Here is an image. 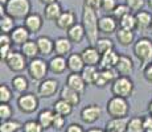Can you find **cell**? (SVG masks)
<instances>
[{
    "mask_svg": "<svg viewBox=\"0 0 152 132\" xmlns=\"http://www.w3.org/2000/svg\"><path fill=\"white\" fill-rule=\"evenodd\" d=\"M81 23H82L85 32H86V40L90 45H95L99 39V17L97 11L83 5L82 15H81Z\"/></svg>",
    "mask_w": 152,
    "mask_h": 132,
    "instance_id": "6da1fadb",
    "label": "cell"
},
{
    "mask_svg": "<svg viewBox=\"0 0 152 132\" xmlns=\"http://www.w3.org/2000/svg\"><path fill=\"white\" fill-rule=\"evenodd\" d=\"M132 53L139 60L142 66L152 62V40L148 37H140L132 45Z\"/></svg>",
    "mask_w": 152,
    "mask_h": 132,
    "instance_id": "7a4b0ae2",
    "label": "cell"
},
{
    "mask_svg": "<svg viewBox=\"0 0 152 132\" xmlns=\"http://www.w3.org/2000/svg\"><path fill=\"white\" fill-rule=\"evenodd\" d=\"M4 8L5 13L15 20H24L32 12V3L31 0H10Z\"/></svg>",
    "mask_w": 152,
    "mask_h": 132,
    "instance_id": "3957f363",
    "label": "cell"
},
{
    "mask_svg": "<svg viewBox=\"0 0 152 132\" xmlns=\"http://www.w3.org/2000/svg\"><path fill=\"white\" fill-rule=\"evenodd\" d=\"M106 111L110 118H127L130 114V103L126 98L113 95L107 101Z\"/></svg>",
    "mask_w": 152,
    "mask_h": 132,
    "instance_id": "277c9868",
    "label": "cell"
},
{
    "mask_svg": "<svg viewBox=\"0 0 152 132\" xmlns=\"http://www.w3.org/2000/svg\"><path fill=\"white\" fill-rule=\"evenodd\" d=\"M135 90V85L131 77H124V75H119L115 81L111 83V94L114 96H121V98H130L134 94Z\"/></svg>",
    "mask_w": 152,
    "mask_h": 132,
    "instance_id": "5b68a950",
    "label": "cell"
},
{
    "mask_svg": "<svg viewBox=\"0 0 152 132\" xmlns=\"http://www.w3.org/2000/svg\"><path fill=\"white\" fill-rule=\"evenodd\" d=\"M27 71L33 81L41 82L46 78L49 73V65L48 61H45L42 57H36L33 60H29Z\"/></svg>",
    "mask_w": 152,
    "mask_h": 132,
    "instance_id": "8992f818",
    "label": "cell"
},
{
    "mask_svg": "<svg viewBox=\"0 0 152 132\" xmlns=\"http://www.w3.org/2000/svg\"><path fill=\"white\" fill-rule=\"evenodd\" d=\"M17 107L21 112L24 114H33L34 111H37L39 108V95L34 93H24L20 94V96L17 98Z\"/></svg>",
    "mask_w": 152,
    "mask_h": 132,
    "instance_id": "52a82bcc",
    "label": "cell"
},
{
    "mask_svg": "<svg viewBox=\"0 0 152 132\" xmlns=\"http://www.w3.org/2000/svg\"><path fill=\"white\" fill-rule=\"evenodd\" d=\"M28 58L23 54L21 52H17V50H13L12 53L10 54V57L5 60V65L13 73H21L24 71L25 69L28 67Z\"/></svg>",
    "mask_w": 152,
    "mask_h": 132,
    "instance_id": "ba28073f",
    "label": "cell"
},
{
    "mask_svg": "<svg viewBox=\"0 0 152 132\" xmlns=\"http://www.w3.org/2000/svg\"><path fill=\"white\" fill-rule=\"evenodd\" d=\"M60 89V82L56 78H45L37 86V95L40 98H52Z\"/></svg>",
    "mask_w": 152,
    "mask_h": 132,
    "instance_id": "9c48e42d",
    "label": "cell"
},
{
    "mask_svg": "<svg viewBox=\"0 0 152 132\" xmlns=\"http://www.w3.org/2000/svg\"><path fill=\"white\" fill-rule=\"evenodd\" d=\"M119 29V21L113 15H103L99 17V33L110 36Z\"/></svg>",
    "mask_w": 152,
    "mask_h": 132,
    "instance_id": "30bf717a",
    "label": "cell"
},
{
    "mask_svg": "<svg viewBox=\"0 0 152 132\" xmlns=\"http://www.w3.org/2000/svg\"><path fill=\"white\" fill-rule=\"evenodd\" d=\"M102 116V108L98 104H87L81 110V120L86 124H93Z\"/></svg>",
    "mask_w": 152,
    "mask_h": 132,
    "instance_id": "8fae6325",
    "label": "cell"
},
{
    "mask_svg": "<svg viewBox=\"0 0 152 132\" xmlns=\"http://www.w3.org/2000/svg\"><path fill=\"white\" fill-rule=\"evenodd\" d=\"M118 77H119V74L116 73L115 69H99L98 78H97V81H95L94 86L103 89L107 85L113 83Z\"/></svg>",
    "mask_w": 152,
    "mask_h": 132,
    "instance_id": "7c38bea8",
    "label": "cell"
},
{
    "mask_svg": "<svg viewBox=\"0 0 152 132\" xmlns=\"http://www.w3.org/2000/svg\"><path fill=\"white\" fill-rule=\"evenodd\" d=\"M81 55H82L83 61L86 65L90 66H99L101 63V58L102 54L98 52V49L95 48L94 45H89L81 52Z\"/></svg>",
    "mask_w": 152,
    "mask_h": 132,
    "instance_id": "4fadbf2b",
    "label": "cell"
},
{
    "mask_svg": "<svg viewBox=\"0 0 152 132\" xmlns=\"http://www.w3.org/2000/svg\"><path fill=\"white\" fill-rule=\"evenodd\" d=\"M48 65H49V71L52 74H64L68 69V60L66 57L64 55H58V54H54L50 60L48 61Z\"/></svg>",
    "mask_w": 152,
    "mask_h": 132,
    "instance_id": "5bb4252c",
    "label": "cell"
},
{
    "mask_svg": "<svg viewBox=\"0 0 152 132\" xmlns=\"http://www.w3.org/2000/svg\"><path fill=\"white\" fill-rule=\"evenodd\" d=\"M115 70L119 75H124V77H130L134 73V61L130 55L121 54L119 61L115 66Z\"/></svg>",
    "mask_w": 152,
    "mask_h": 132,
    "instance_id": "9a60e30c",
    "label": "cell"
},
{
    "mask_svg": "<svg viewBox=\"0 0 152 132\" xmlns=\"http://www.w3.org/2000/svg\"><path fill=\"white\" fill-rule=\"evenodd\" d=\"M24 25L31 33H37L44 25V17L37 12H31L24 19Z\"/></svg>",
    "mask_w": 152,
    "mask_h": 132,
    "instance_id": "2e32d148",
    "label": "cell"
},
{
    "mask_svg": "<svg viewBox=\"0 0 152 132\" xmlns=\"http://www.w3.org/2000/svg\"><path fill=\"white\" fill-rule=\"evenodd\" d=\"M56 26L58 29H62V31H68L69 28H72L73 25L77 23V16L73 12L72 9H66L61 13V16L56 20Z\"/></svg>",
    "mask_w": 152,
    "mask_h": 132,
    "instance_id": "e0dca14e",
    "label": "cell"
},
{
    "mask_svg": "<svg viewBox=\"0 0 152 132\" xmlns=\"http://www.w3.org/2000/svg\"><path fill=\"white\" fill-rule=\"evenodd\" d=\"M37 46H39L40 50V55L42 57H48V55H52L54 53V40H52L49 36H39L36 39Z\"/></svg>",
    "mask_w": 152,
    "mask_h": 132,
    "instance_id": "ac0fdd59",
    "label": "cell"
},
{
    "mask_svg": "<svg viewBox=\"0 0 152 132\" xmlns=\"http://www.w3.org/2000/svg\"><path fill=\"white\" fill-rule=\"evenodd\" d=\"M72 50H73V42L69 40L68 36L57 37V39L54 40V53L56 54L66 57V55H69L70 53H72Z\"/></svg>",
    "mask_w": 152,
    "mask_h": 132,
    "instance_id": "d6986e66",
    "label": "cell"
},
{
    "mask_svg": "<svg viewBox=\"0 0 152 132\" xmlns=\"http://www.w3.org/2000/svg\"><path fill=\"white\" fill-rule=\"evenodd\" d=\"M66 85L80 94H83L87 86V83L85 82L82 75H81V73H70L68 78H66Z\"/></svg>",
    "mask_w": 152,
    "mask_h": 132,
    "instance_id": "ffe728a7",
    "label": "cell"
},
{
    "mask_svg": "<svg viewBox=\"0 0 152 132\" xmlns=\"http://www.w3.org/2000/svg\"><path fill=\"white\" fill-rule=\"evenodd\" d=\"M11 39H12L13 45H19L21 46L24 42H27L28 40H31V32L25 28V25H17L16 28L11 32Z\"/></svg>",
    "mask_w": 152,
    "mask_h": 132,
    "instance_id": "44dd1931",
    "label": "cell"
},
{
    "mask_svg": "<svg viewBox=\"0 0 152 132\" xmlns=\"http://www.w3.org/2000/svg\"><path fill=\"white\" fill-rule=\"evenodd\" d=\"M66 36L69 37V40L73 44H81L86 39V32L82 25V23H75L72 28H69L66 31Z\"/></svg>",
    "mask_w": 152,
    "mask_h": 132,
    "instance_id": "7402d4cb",
    "label": "cell"
},
{
    "mask_svg": "<svg viewBox=\"0 0 152 132\" xmlns=\"http://www.w3.org/2000/svg\"><path fill=\"white\" fill-rule=\"evenodd\" d=\"M66 60H68V70L70 73H82L83 67L86 66L81 53H70Z\"/></svg>",
    "mask_w": 152,
    "mask_h": 132,
    "instance_id": "603a6c76",
    "label": "cell"
},
{
    "mask_svg": "<svg viewBox=\"0 0 152 132\" xmlns=\"http://www.w3.org/2000/svg\"><path fill=\"white\" fill-rule=\"evenodd\" d=\"M60 98L75 107V106H78L81 102V94L77 93L75 90H73L72 87H69L68 85H65V86L61 87V90H60Z\"/></svg>",
    "mask_w": 152,
    "mask_h": 132,
    "instance_id": "cb8c5ba5",
    "label": "cell"
},
{
    "mask_svg": "<svg viewBox=\"0 0 152 132\" xmlns=\"http://www.w3.org/2000/svg\"><path fill=\"white\" fill-rule=\"evenodd\" d=\"M119 57H121V54H119L115 49L104 53V54H102L99 67H101V69H115L116 63H118V61H119Z\"/></svg>",
    "mask_w": 152,
    "mask_h": 132,
    "instance_id": "d4e9b609",
    "label": "cell"
},
{
    "mask_svg": "<svg viewBox=\"0 0 152 132\" xmlns=\"http://www.w3.org/2000/svg\"><path fill=\"white\" fill-rule=\"evenodd\" d=\"M64 9L62 5L60 4V1H54L52 4H48L44 7V19L48 20V21H56Z\"/></svg>",
    "mask_w": 152,
    "mask_h": 132,
    "instance_id": "484cf974",
    "label": "cell"
},
{
    "mask_svg": "<svg viewBox=\"0 0 152 132\" xmlns=\"http://www.w3.org/2000/svg\"><path fill=\"white\" fill-rule=\"evenodd\" d=\"M136 19V31H148L152 24V15L148 11H140V12L135 13Z\"/></svg>",
    "mask_w": 152,
    "mask_h": 132,
    "instance_id": "4316f807",
    "label": "cell"
},
{
    "mask_svg": "<svg viewBox=\"0 0 152 132\" xmlns=\"http://www.w3.org/2000/svg\"><path fill=\"white\" fill-rule=\"evenodd\" d=\"M115 36L119 45L122 46H130L135 44V31H127V29L119 28L116 31Z\"/></svg>",
    "mask_w": 152,
    "mask_h": 132,
    "instance_id": "83f0119b",
    "label": "cell"
},
{
    "mask_svg": "<svg viewBox=\"0 0 152 132\" xmlns=\"http://www.w3.org/2000/svg\"><path fill=\"white\" fill-rule=\"evenodd\" d=\"M20 52H21L28 60H33V58L40 55V50H39L36 40H28L27 42H24L20 46Z\"/></svg>",
    "mask_w": 152,
    "mask_h": 132,
    "instance_id": "f1b7e54d",
    "label": "cell"
},
{
    "mask_svg": "<svg viewBox=\"0 0 152 132\" xmlns=\"http://www.w3.org/2000/svg\"><path fill=\"white\" fill-rule=\"evenodd\" d=\"M128 118H111L106 123V130L111 132H127Z\"/></svg>",
    "mask_w": 152,
    "mask_h": 132,
    "instance_id": "f546056e",
    "label": "cell"
},
{
    "mask_svg": "<svg viewBox=\"0 0 152 132\" xmlns=\"http://www.w3.org/2000/svg\"><path fill=\"white\" fill-rule=\"evenodd\" d=\"M11 86H12L13 91L19 93V94H24L28 91L29 89V81L25 75H21V74H17L15 75L11 81Z\"/></svg>",
    "mask_w": 152,
    "mask_h": 132,
    "instance_id": "4dcf8cb0",
    "label": "cell"
},
{
    "mask_svg": "<svg viewBox=\"0 0 152 132\" xmlns=\"http://www.w3.org/2000/svg\"><path fill=\"white\" fill-rule=\"evenodd\" d=\"M73 108H74V106H72L70 103H68L66 101H64V99H58V101L54 102L53 104V111L56 114H60V115L65 116V118H68V116L72 115L73 112Z\"/></svg>",
    "mask_w": 152,
    "mask_h": 132,
    "instance_id": "1f68e13d",
    "label": "cell"
},
{
    "mask_svg": "<svg viewBox=\"0 0 152 132\" xmlns=\"http://www.w3.org/2000/svg\"><path fill=\"white\" fill-rule=\"evenodd\" d=\"M53 118H54V111L49 110V108H45V110L39 112L37 120H39V123L44 127V130H48V128H52Z\"/></svg>",
    "mask_w": 152,
    "mask_h": 132,
    "instance_id": "d6a6232c",
    "label": "cell"
},
{
    "mask_svg": "<svg viewBox=\"0 0 152 132\" xmlns=\"http://www.w3.org/2000/svg\"><path fill=\"white\" fill-rule=\"evenodd\" d=\"M98 73H99L98 66L86 65L83 67L81 75H82V78L85 79V82H86L87 85H94L95 81H97V78H98Z\"/></svg>",
    "mask_w": 152,
    "mask_h": 132,
    "instance_id": "836d02e7",
    "label": "cell"
},
{
    "mask_svg": "<svg viewBox=\"0 0 152 132\" xmlns=\"http://www.w3.org/2000/svg\"><path fill=\"white\" fill-rule=\"evenodd\" d=\"M24 123L19 122L16 119H8V120H3L0 124V132H17L20 130H23Z\"/></svg>",
    "mask_w": 152,
    "mask_h": 132,
    "instance_id": "e575fe53",
    "label": "cell"
},
{
    "mask_svg": "<svg viewBox=\"0 0 152 132\" xmlns=\"http://www.w3.org/2000/svg\"><path fill=\"white\" fill-rule=\"evenodd\" d=\"M16 20L13 19L10 15H3L0 17V29H1V33H11L15 28H16V24H15Z\"/></svg>",
    "mask_w": 152,
    "mask_h": 132,
    "instance_id": "d590c367",
    "label": "cell"
},
{
    "mask_svg": "<svg viewBox=\"0 0 152 132\" xmlns=\"http://www.w3.org/2000/svg\"><path fill=\"white\" fill-rule=\"evenodd\" d=\"M94 46L98 49V52L101 53V54H104V53H107V52L113 50V49H115L113 40L109 39V37H99Z\"/></svg>",
    "mask_w": 152,
    "mask_h": 132,
    "instance_id": "8d00e7d4",
    "label": "cell"
},
{
    "mask_svg": "<svg viewBox=\"0 0 152 132\" xmlns=\"http://www.w3.org/2000/svg\"><path fill=\"white\" fill-rule=\"evenodd\" d=\"M119 28L127 29V31H136V19L135 13H127L123 19L119 20Z\"/></svg>",
    "mask_w": 152,
    "mask_h": 132,
    "instance_id": "74e56055",
    "label": "cell"
},
{
    "mask_svg": "<svg viewBox=\"0 0 152 132\" xmlns=\"http://www.w3.org/2000/svg\"><path fill=\"white\" fill-rule=\"evenodd\" d=\"M127 132H144V122L140 116H134L128 119Z\"/></svg>",
    "mask_w": 152,
    "mask_h": 132,
    "instance_id": "f35d334b",
    "label": "cell"
},
{
    "mask_svg": "<svg viewBox=\"0 0 152 132\" xmlns=\"http://www.w3.org/2000/svg\"><path fill=\"white\" fill-rule=\"evenodd\" d=\"M12 90V86H10L7 83L0 85V103H10L13 95Z\"/></svg>",
    "mask_w": 152,
    "mask_h": 132,
    "instance_id": "ab89813d",
    "label": "cell"
},
{
    "mask_svg": "<svg viewBox=\"0 0 152 132\" xmlns=\"http://www.w3.org/2000/svg\"><path fill=\"white\" fill-rule=\"evenodd\" d=\"M23 132H44V127L39 120H27L23 125Z\"/></svg>",
    "mask_w": 152,
    "mask_h": 132,
    "instance_id": "60d3db41",
    "label": "cell"
},
{
    "mask_svg": "<svg viewBox=\"0 0 152 132\" xmlns=\"http://www.w3.org/2000/svg\"><path fill=\"white\" fill-rule=\"evenodd\" d=\"M126 4L130 8V11L132 13H138L140 11H143V8L147 4V0H126Z\"/></svg>",
    "mask_w": 152,
    "mask_h": 132,
    "instance_id": "b9f144b4",
    "label": "cell"
},
{
    "mask_svg": "<svg viewBox=\"0 0 152 132\" xmlns=\"http://www.w3.org/2000/svg\"><path fill=\"white\" fill-rule=\"evenodd\" d=\"M13 115V108L10 103H0V118L3 120H8L12 119Z\"/></svg>",
    "mask_w": 152,
    "mask_h": 132,
    "instance_id": "7bdbcfd3",
    "label": "cell"
},
{
    "mask_svg": "<svg viewBox=\"0 0 152 132\" xmlns=\"http://www.w3.org/2000/svg\"><path fill=\"white\" fill-rule=\"evenodd\" d=\"M118 0H102L101 11H103L106 15H111L116 7H118Z\"/></svg>",
    "mask_w": 152,
    "mask_h": 132,
    "instance_id": "ee69618b",
    "label": "cell"
},
{
    "mask_svg": "<svg viewBox=\"0 0 152 132\" xmlns=\"http://www.w3.org/2000/svg\"><path fill=\"white\" fill-rule=\"evenodd\" d=\"M130 12H131L130 8H128V7H127V4L124 3V4H118V7H116L115 9H114V12L111 13V15H113V16L119 21V20L123 19L126 15L130 13Z\"/></svg>",
    "mask_w": 152,
    "mask_h": 132,
    "instance_id": "f6af8a7d",
    "label": "cell"
},
{
    "mask_svg": "<svg viewBox=\"0 0 152 132\" xmlns=\"http://www.w3.org/2000/svg\"><path fill=\"white\" fill-rule=\"evenodd\" d=\"M65 123H66V118L62 115H60V114H56L54 112V118H53V124H52V128H54V130L57 131H61L64 130V127H65Z\"/></svg>",
    "mask_w": 152,
    "mask_h": 132,
    "instance_id": "bcb514c9",
    "label": "cell"
},
{
    "mask_svg": "<svg viewBox=\"0 0 152 132\" xmlns=\"http://www.w3.org/2000/svg\"><path fill=\"white\" fill-rule=\"evenodd\" d=\"M13 52L12 49V45H1V48H0V54H1V62H5V60H7L8 57H10V54Z\"/></svg>",
    "mask_w": 152,
    "mask_h": 132,
    "instance_id": "7dc6e473",
    "label": "cell"
},
{
    "mask_svg": "<svg viewBox=\"0 0 152 132\" xmlns=\"http://www.w3.org/2000/svg\"><path fill=\"white\" fill-rule=\"evenodd\" d=\"M143 77L148 83L152 85V62L143 67Z\"/></svg>",
    "mask_w": 152,
    "mask_h": 132,
    "instance_id": "c3c4849f",
    "label": "cell"
},
{
    "mask_svg": "<svg viewBox=\"0 0 152 132\" xmlns=\"http://www.w3.org/2000/svg\"><path fill=\"white\" fill-rule=\"evenodd\" d=\"M83 5H86V7L91 8L94 11H99L102 7V0H85Z\"/></svg>",
    "mask_w": 152,
    "mask_h": 132,
    "instance_id": "681fc988",
    "label": "cell"
},
{
    "mask_svg": "<svg viewBox=\"0 0 152 132\" xmlns=\"http://www.w3.org/2000/svg\"><path fill=\"white\" fill-rule=\"evenodd\" d=\"M65 132H86L83 130V127L81 124H77V123H70V124L66 127Z\"/></svg>",
    "mask_w": 152,
    "mask_h": 132,
    "instance_id": "f907efd6",
    "label": "cell"
},
{
    "mask_svg": "<svg viewBox=\"0 0 152 132\" xmlns=\"http://www.w3.org/2000/svg\"><path fill=\"white\" fill-rule=\"evenodd\" d=\"M0 44H1V45H13L12 39H11V34L10 33L0 34Z\"/></svg>",
    "mask_w": 152,
    "mask_h": 132,
    "instance_id": "816d5d0a",
    "label": "cell"
},
{
    "mask_svg": "<svg viewBox=\"0 0 152 132\" xmlns=\"http://www.w3.org/2000/svg\"><path fill=\"white\" fill-rule=\"evenodd\" d=\"M143 122H144V132H152V116H144Z\"/></svg>",
    "mask_w": 152,
    "mask_h": 132,
    "instance_id": "f5cc1de1",
    "label": "cell"
},
{
    "mask_svg": "<svg viewBox=\"0 0 152 132\" xmlns=\"http://www.w3.org/2000/svg\"><path fill=\"white\" fill-rule=\"evenodd\" d=\"M86 132H104V130H102V128H98V127H93V128H89Z\"/></svg>",
    "mask_w": 152,
    "mask_h": 132,
    "instance_id": "db71d44e",
    "label": "cell"
},
{
    "mask_svg": "<svg viewBox=\"0 0 152 132\" xmlns=\"http://www.w3.org/2000/svg\"><path fill=\"white\" fill-rule=\"evenodd\" d=\"M41 4L44 5H48V4H52V3H54V1H58V0H39Z\"/></svg>",
    "mask_w": 152,
    "mask_h": 132,
    "instance_id": "11a10c76",
    "label": "cell"
},
{
    "mask_svg": "<svg viewBox=\"0 0 152 132\" xmlns=\"http://www.w3.org/2000/svg\"><path fill=\"white\" fill-rule=\"evenodd\" d=\"M148 114H150V115L152 116V101L150 102V103H148Z\"/></svg>",
    "mask_w": 152,
    "mask_h": 132,
    "instance_id": "9f6ffc18",
    "label": "cell"
},
{
    "mask_svg": "<svg viewBox=\"0 0 152 132\" xmlns=\"http://www.w3.org/2000/svg\"><path fill=\"white\" fill-rule=\"evenodd\" d=\"M8 1H10V0H0V4H1V5H5Z\"/></svg>",
    "mask_w": 152,
    "mask_h": 132,
    "instance_id": "6f0895ef",
    "label": "cell"
},
{
    "mask_svg": "<svg viewBox=\"0 0 152 132\" xmlns=\"http://www.w3.org/2000/svg\"><path fill=\"white\" fill-rule=\"evenodd\" d=\"M147 5L152 9V0H147Z\"/></svg>",
    "mask_w": 152,
    "mask_h": 132,
    "instance_id": "680465c9",
    "label": "cell"
},
{
    "mask_svg": "<svg viewBox=\"0 0 152 132\" xmlns=\"http://www.w3.org/2000/svg\"><path fill=\"white\" fill-rule=\"evenodd\" d=\"M150 31H151V33H152V24H151V28H150Z\"/></svg>",
    "mask_w": 152,
    "mask_h": 132,
    "instance_id": "91938a15",
    "label": "cell"
},
{
    "mask_svg": "<svg viewBox=\"0 0 152 132\" xmlns=\"http://www.w3.org/2000/svg\"><path fill=\"white\" fill-rule=\"evenodd\" d=\"M104 132H111V131H107V130H104Z\"/></svg>",
    "mask_w": 152,
    "mask_h": 132,
    "instance_id": "94428289",
    "label": "cell"
}]
</instances>
